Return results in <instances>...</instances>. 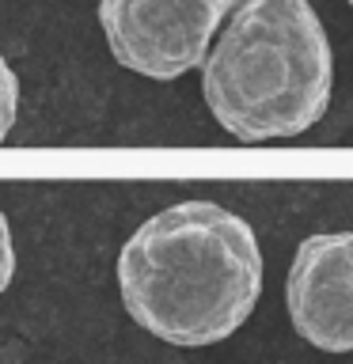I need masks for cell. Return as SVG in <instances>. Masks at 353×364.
<instances>
[{"mask_svg": "<svg viewBox=\"0 0 353 364\" xmlns=\"http://www.w3.org/2000/svg\"><path fill=\"white\" fill-rule=\"evenodd\" d=\"M289 323L323 353L353 349V232H315L300 239L285 277Z\"/></svg>", "mask_w": 353, "mask_h": 364, "instance_id": "obj_4", "label": "cell"}, {"mask_svg": "<svg viewBox=\"0 0 353 364\" xmlns=\"http://www.w3.org/2000/svg\"><path fill=\"white\" fill-rule=\"evenodd\" d=\"M122 307L144 334L198 349L232 338L262 296V247L239 213L179 201L152 213L118 255Z\"/></svg>", "mask_w": 353, "mask_h": 364, "instance_id": "obj_1", "label": "cell"}, {"mask_svg": "<svg viewBox=\"0 0 353 364\" xmlns=\"http://www.w3.org/2000/svg\"><path fill=\"white\" fill-rule=\"evenodd\" d=\"M16 118H19V76L8 65V57L0 53V144L8 141Z\"/></svg>", "mask_w": 353, "mask_h": 364, "instance_id": "obj_5", "label": "cell"}, {"mask_svg": "<svg viewBox=\"0 0 353 364\" xmlns=\"http://www.w3.org/2000/svg\"><path fill=\"white\" fill-rule=\"evenodd\" d=\"M198 68L213 122L243 144L307 133L334 91V50L312 0H236Z\"/></svg>", "mask_w": 353, "mask_h": 364, "instance_id": "obj_2", "label": "cell"}, {"mask_svg": "<svg viewBox=\"0 0 353 364\" xmlns=\"http://www.w3.org/2000/svg\"><path fill=\"white\" fill-rule=\"evenodd\" d=\"M236 0H99L110 57L148 80H179L198 68Z\"/></svg>", "mask_w": 353, "mask_h": 364, "instance_id": "obj_3", "label": "cell"}, {"mask_svg": "<svg viewBox=\"0 0 353 364\" xmlns=\"http://www.w3.org/2000/svg\"><path fill=\"white\" fill-rule=\"evenodd\" d=\"M346 4H349V8H353V0H346Z\"/></svg>", "mask_w": 353, "mask_h": 364, "instance_id": "obj_7", "label": "cell"}, {"mask_svg": "<svg viewBox=\"0 0 353 364\" xmlns=\"http://www.w3.org/2000/svg\"><path fill=\"white\" fill-rule=\"evenodd\" d=\"M11 277H16V243H11V224L0 213V296L8 292Z\"/></svg>", "mask_w": 353, "mask_h": 364, "instance_id": "obj_6", "label": "cell"}]
</instances>
